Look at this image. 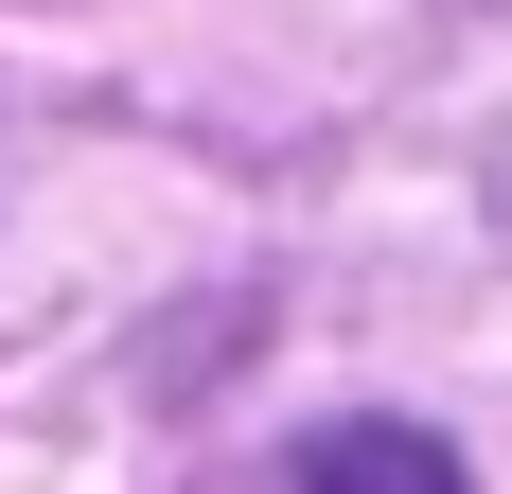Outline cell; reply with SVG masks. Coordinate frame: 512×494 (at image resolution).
Returning <instances> with one entry per match:
<instances>
[{"mask_svg":"<svg viewBox=\"0 0 512 494\" xmlns=\"http://www.w3.org/2000/svg\"><path fill=\"white\" fill-rule=\"evenodd\" d=\"M265 494H460V442L442 424H301V442L265 459Z\"/></svg>","mask_w":512,"mask_h":494,"instance_id":"obj_1","label":"cell"}]
</instances>
